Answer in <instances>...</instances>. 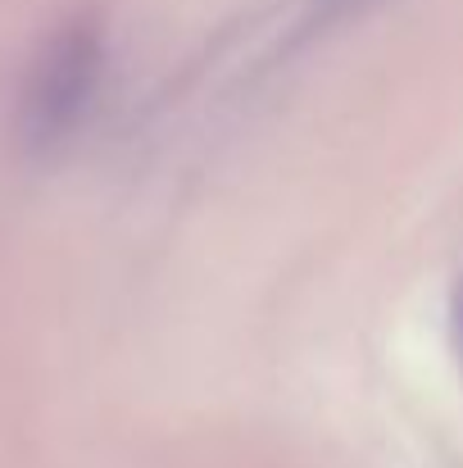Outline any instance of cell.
Segmentation results:
<instances>
[{"mask_svg":"<svg viewBox=\"0 0 463 468\" xmlns=\"http://www.w3.org/2000/svg\"><path fill=\"white\" fill-rule=\"evenodd\" d=\"M100 64H105V50L91 23H68L46 41L18 105V133L32 151L59 146L82 123L100 82Z\"/></svg>","mask_w":463,"mask_h":468,"instance_id":"obj_1","label":"cell"}]
</instances>
